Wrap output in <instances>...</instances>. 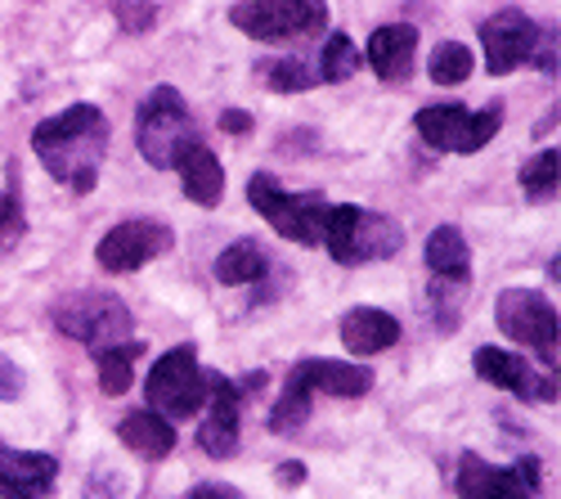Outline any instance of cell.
I'll return each mask as SVG.
<instances>
[{
	"mask_svg": "<svg viewBox=\"0 0 561 499\" xmlns=\"http://www.w3.org/2000/svg\"><path fill=\"white\" fill-rule=\"evenodd\" d=\"M32 149L59 185L90 194L100 185V167L108 154V117L95 104H72L32 131Z\"/></svg>",
	"mask_w": 561,
	"mask_h": 499,
	"instance_id": "obj_1",
	"label": "cell"
},
{
	"mask_svg": "<svg viewBox=\"0 0 561 499\" xmlns=\"http://www.w3.org/2000/svg\"><path fill=\"white\" fill-rule=\"evenodd\" d=\"M135 145H139V158L158 171H171L194 145H203L198 122L175 86H153L145 95V104L135 113Z\"/></svg>",
	"mask_w": 561,
	"mask_h": 499,
	"instance_id": "obj_2",
	"label": "cell"
},
{
	"mask_svg": "<svg viewBox=\"0 0 561 499\" xmlns=\"http://www.w3.org/2000/svg\"><path fill=\"white\" fill-rule=\"evenodd\" d=\"M323 248L337 265H364V261H387L400 252L404 230L400 220L387 212H364L355 203H329V216H323Z\"/></svg>",
	"mask_w": 561,
	"mask_h": 499,
	"instance_id": "obj_3",
	"label": "cell"
},
{
	"mask_svg": "<svg viewBox=\"0 0 561 499\" xmlns=\"http://www.w3.org/2000/svg\"><path fill=\"white\" fill-rule=\"evenodd\" d=\"M50 320L64 338L90 347V351H104L130 338V310L122 297L113 293H95V288H77L68 297H59L50 306Z\"/></svg>",
	"mask_w": 561,
	"mask_h": 499,
	"instance_id": "obj_4",
	"label": "cell"
},
{
	"mask_svg": "<svg viewBox=\"0 0 561 499\" xmlns=\"http://www.w3.org/2000/svg\"><path fill=\"white\" fill-rule=\"evenodd\" d=\"M229 23L252 41L288 45L329 27V0H239L229 10Z\"/></svg>",
	"mask_w": 561,
	"mask_h": 499,
	"instance_id": "obj_5",
	"label": "cell"
},
{
	"mask_svg": "<svg viewBox=\"0 0 561 499\" xmlns=\"http://www.w3.org/2000/svg\"><path fill=\"white\" fill-rule=\"evenodd\" d=\"M149 410H158L162 419H194L203 415V405H207V374L198 365V351L184 342V347H171L167 355L153 360V370H149Z\"/></svg>",
	"mask_w": 561,
	"mask_h": 499,
	"instance_id": "obj_6",
	"label": "cell"
},
{
	"mask_svg": "<svg viewBox=\"0 0 561 499\" xmlns=\"http://www.w3.org/2000/svg\"><path fill=\"white\" fill-rule=\"evenodd\" d=\"M248 203L274 225V235H284L288 243H319L323 239V216H329L323 194H293V190L278 185L270 171H256L248 180Z\"/></svg>",
	"mask_w": 561,
	"mask_h": 499,
	"instance_id": "obj_7",
	"label": "cell"
},
{
	"mask_svg": "<svg viewBox=\"0 0 561 499\" xmlns=\"http://www.w3.org/2000/svg\"><path fill=\"white\" fill-rule=\"evenodd\" d=\"M503 126V109L490 104L485 113H472L462 104H427L417 109L413 131L440 154H481Z\"/></svg>",
	"mask_w": 561,
	"mask_h": 499,
	"instance_id": "obj_8",
	"label": "cell"
},
{
	"mask_svg": "<svg viewBox=\"0 0 561 499\" xmlns=\"http://www.w3.org/2000/svg\"><path fill=\"white\" fill-rule=\"evenodd\" d=\"M494 325L517 347H530L548 370H557V306L539 288H503L494 302Z\"/></svg>",
	"mask_w": 561,
	"mask_h": 499,
	"instance_id": "obj_9",
	"label": "cell"
},
{
	"mask_svg": "<svg viewBox=\"0 0 561 499\" xmlns=\"http://www.w3.org/2000/svg\"><path fill=\"white\" fill-rule=\"evenodd\" d=\"M171 248H175V235H171L167 220L130 216V220L113 225V230L100 239L95 261H100V270H108V275H130V270H145L149 261L167 257Z\"/></svg>",
	"mask_w": 561,
	"mask_h": 499,
	"instance_id": "obj_10",
	"label": "cell"
},
{
	"mask_svg": "<svg viewBox=\"0 0 561 499\" xmlns=\"http://www.w3.org/2000/svg\"><path fill=\"white\" fill-rule=\"evenodd\" d=\"M543 473L535 455L517 460L512 468H494L481 455H472V450L458 460V499H530Z\"/></svg>",
	"mask_w": 561,
	"mask_h": 499,
	"instance_id": "obj_11",
	"label": "cell"
},
{
	"mask_svg": "<svg viewBox=\"0 0 561 499\" xmlns=\"http://www.w3.org/2000/svg\"><path fill=\"white\" fill-rule=\"evenodd\" d=\"M543 27H535L530 14L522 10H499L494 19L481 23V50H485V72L503 77L517 64H530V50Z\"/></svg>",
	"mask_w": 561,
	"mask_h": 499,
	"instance_id": "obj_12",
	"label": "cell"
},
{
	"mask_svg": "<svg viewBox=\"0 0 561 499\" xmlns=\"http://www.w3.org/2000/svg\"><path fill=\"white\" fill-rule=\"evenodd\" d=\"M284 387L301 392V396H342V400H355L373 387V370L368 365H351V360H323V355H306L288 370Z\"/></svg>",
	"mask_w": 561,
	"mask_h": 499,
	"instance_id": "obj_13",
	"label": "cell"
},
{
	"mask_svg": "<svg viewBox=\"0 0 561 499\" xmlns=\"http://www.w3.org/2000/svg\"><path fill=\"white\" fill-rule=\"evenodd\" d=\"M239 400L243 387L229 383L225 374H207V405H203V423H198V445L211 460L239 455Z\"/></svg>",
	"mask_w": 561,
	"mask_h": 499,
	"instance_id": "obj_14",
	"label": "cell"
},
{
	"mask_svg": "<svg viewBox=\"0 0 561 499\" xmlns=\"http://www.w3.org/2000/svg\"><path fill=\"white\" fill-rule=\"evenodd\" d=\"M472 370H477L485 383H494V387H503V392H512V396H522V400H557V370L535 374L517 351L477 347Z\"/></svg>",
	"mask_w": 561,
	"mask_h": 499,
	"instance_id": "obj_15",
	"label": "cell"
},
{
	"mask_svg": "<svg viewBox=\"0 0 561 499\" xmlns=\"http://www.w3.org/2000/svg\"><path fill=\"white\" fill-rule=\"evenodd\" d=\"M59 481V464L36 450L0 445V499H45Z\"/></svg>",
	"mask_w": 561,
	"mask_h": 499,
	"instance_id": "obj_16",
	"label": "cell"
},
{
	"mask_svg": "<svg viewBox=\"0 0 561 499\" xmlns=\"http://www.w3.org/2000/svg\"><path fill=\"white\" fill-rule=\"evenodd\" d=\"M368 64H373V72H378L382 81H404L409 72H413V55H417V27H409V23H387V27H378L368 36Z\"/></svg>",
	"mask_w": 561,
	"mask_h": 499,
	"instance_id": "obj_17",
	"label": "cell"
},
{
	"mask_svg": "<svg viewBox=\"0 0 561 499\" xmlns=\"http://www.w3.org/2000/svg\"><path fill=\"white\" fill-rule=\"evenodd\" d=\"M400 342V320L378 306H355L342 315V347L351 355H378Z\"/></svg>",
	"mask_w": 561,
	"mask_h": 499,
	"instance_id": "obj_18",
	"label": "cell"
},
{
	"mask_svg": "<svg viewBox=\"0 0 561 499\" xmlns=\"http://www.w3.org/2000/svg\"><path fill=\"white\" fill-rule=\"evenodd\" d=\"M423 257H427V270L440 284L462 288L467 280H472V248H467L458 225H436V230L427 235V252Z\"/></svg>",
	"mask_w": 561,
	"mask_h": 499,
	"instance_id": "obj_19",
	"label": "cell"
},
{
	"mask_svg": "<svg viewBox=\"0 0 561 499\" xmlns=\"http://www.w3.org/2000/svg\"><path fill=\"white\" fill-rule=\"evenodd\" d=\"M117 441L130 450V455L153 464V460H167L171 450H175V428L158 410H135V415H126L117 423Z\"/></svg>",
	"mask_w": 561,
	"mask_h": 499,
	"instance_id": "obj_20",
	"label": "cell"
},
{
	"mask_svg": "<svg viewBox=\"0 0 561 499\" xmlns=\"http://www.w3.org/2000/svg\"><path fill=\"white\" fill-rule=\"evenodd\" d=\"M175 171H180V190H184V199H190V203L216 207L225 199V171H220V158L207 145H194L190 154L175 162Z\"/></svg>",
	"mask_w": 561,
	"mask_h": 499,
	"instance_id": "obj_21",
	"label": "cell"
},
{
	"mask_svg": "<svg viewBox=\"0 0 561 499\" xmlns=\"http://www.w3.org/2000/svg\"><path fill=\"white\" fill-rule=\"evenodd\" d=\"M265 270H270V261H265V252H261L256 239H239V243H229V248L216 257V280L229 284V288L265 280Z\"/></svg>",
	"mask_w": 561,
	"mask_h": 499,
	"instance_id": "obj_22",
	"label": "cell"
},
{
	"mask_svg": "<svg viewBox=\"0 0 561 499\" xmlns=\"http://www.w3.org/2000/svg\"><path fill=\"white\" fill-rule=\"evenodd\" d=\"M145 355V347L139 342H117V347H104L100 355H95V370H100V387H104V396H126L130 392V383H135V360Z\"/></svg>",
	"mask_w": 561,
	"mask_h": 499,
	"instance_id": "obj_23",
	"label": "cell"
},
{
	"mask_svg": "<svg viewBox=\"0 0 561 499\" xmlns=\"http://www.w3.org/2000/svg\"><path fill=\"white\" fill-rule=\"evenodd\" d=\"M477 72V55L467 50L462 41H440L432 50V64H427V77L436 86H462L467 77Z\"/></svg>",
	"mask_w": 561,
	"mask_h": 499,
	"instance_id": "obj_24",
	"label": "cell"
},
{
	"mask_svg": "<svg viewBox=\"0 0 561 499\" xmlns=\"http://www.w3.org/2000/svg\"><path fill=\"white\" fill-rule=\"evenodd\" d=\"M359 72V50H355V41L346 32H333L329 41H323V55H319V81H351Z\"/></svg>",
	"mask_w": 561,
	"mask_h": 499,
	"instance_id": "obj_25",
	"label": "cell"
},
{
	"mask_svg": "<svg viewBox=\"0 0 561 499\" xmlns=\"http://www.w3.org/2000/svg\"><path fill=\"white\" fill-rule=\"evenodd\" d=\"M256 72H261V81H265L270 90H284V95H297V90L319 86V72H314L306 59H270V64H261Z\"/></svg>",
	"mask_w": 561,
	"mask_h": 499,
	"instance_id": "obj_26",
	"label": "cell"
},
{
	"mask_svg": "<svg viewBox=\"0 0 561 499\" xmlns=\"http://www.w3.org/2000/svg\"><path fill=\"white\" fill-rule=\"evenodd\" d=\"M557 171H561V154H557V145H552V149H539V154L522 167V190H526L535 203L552 199V194H557Z\"/></svg>",
	"mask_w": 561,
	"mask_h": 499,
	"instance_id": "obj_27",
	"label": "cell"
},
{
	"mask_svg": "<svg viewBox=\"0 0 561 499\" xmlns=\"http://www.w3.org/2000/svg\"><path fill=\"white\" fill-rule=\"evenodd\" d=\"M23 230H27L23 203H19L14 190H5V194H0V248H14L23 239Z\"/></svg>",
	"mask_w": 561,
	"mask_h": 499,
	"instance_id": "obj_28",
	"label": "cell"
},
{
	"mask_svg": "<svg viewBox=\"0 0 561 499\" xmlns=\"http://www.w3.org/2000/svg\"><path fill=\"white\" fill-rule=\"evenodd\" d=\"M113 14H117V23H122L126 32H145V27L158 19V10L149 5V0H122Z\"/></svg>",
	"mask_w": 561,
	"mask_h": 499,
	"instance_id": "obj_29",
	"label": "cell"
},
{
	"mask_svg": "<svg viewBox=\"0 0 561 499\" xmlns=\"http://www.w3.org/2000/svg\"><path fill=\"white\" fill-rule=\"evenodd\" d=\"M530 64L548 77H557V32H539L535 41V50H530Z\"/></svg>",
	"mask_w": 561,
	"mask_h": 499,
	"instance_id": "obj_30",
	"label": "cell"
},
{
	"mask_svg": "<svg viewBox=\"0 0 561 499\" xmlns=\"http://www.w3.org/2000/svg\"><path fill=\"white\" fill-rule=\"evenodd\" d=\"M19 392H23V374L14 370V360L0 355V400H19Z\"/></svg>",
	"mask_w": 561,
	"mask_h": 499,
	"instance_id": "obj_31",
	"label": "cell"
},
{
	"mask_svg": "<svg viewBox=\"0 0 561 499\" xmlns=\"http://www.w3.org/2000/svg\"><path fill=\"white\" fill-rule=\"evenodd\" d=\"M184 499H248V495L233 490V486H225V481H203V486H194Z\"/></svg>",
	"mask_w": 561,
	"mask_h": 499,
	"instance_id": "obj_32",
	"label": "cell"
},
{
	"mask_svg": "<svg viewBox=\"0 0 561 499\" xmlns=\"http://www.w3.org/2000/svg\"><path fill=\"white\" fill-rule=\"evenodd\" d=\"M220 131L225 135H252V117L243 109H225L220 113Z\"/></svg>",
	"mask_w": 561,
	"mask_h": 499,
	"instance_id": "obj_33",
	"label": "cell"
},
{
	"mask_svg": "<svg viewBox=\"0 0 561 499\" xmlns=\"http://www.w3.org/2000/svg\"><path fill=\"white\" fill-rule=\"evenodd\" d=\"M278 481H284V486H301V481H306V464L288 460L284 468H278Z\"/></svg>",
	"mask_w": 561,
	"mask_h": 499,
	"instance_id": "obj_34",
	"label": "cell"
}]
</instances>
